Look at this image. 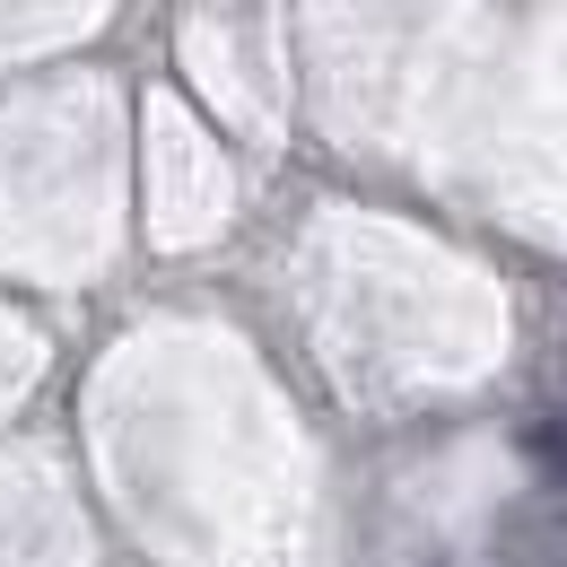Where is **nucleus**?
<instances>
[{
    "label": "nucleus",
    "instance_id": "1",
    "mask_svg": "<svg viewBox=\"0 0 567 567\" xmlns=\"http://www.w3.org/2000/svg\"><path fill=\"white\" fill-rule=\"evenodd\" d=\"M524 454L550 472V481H567V420H542V427H524Z\"/></svg>",
    "mask_w": 567,
    "mask_h": 567
}]
</instances>
